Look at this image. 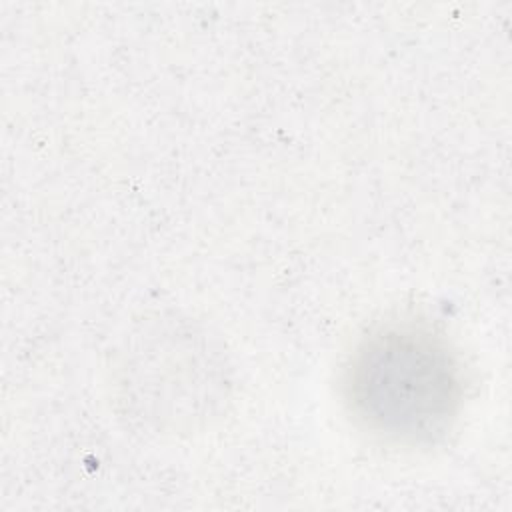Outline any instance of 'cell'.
Instances as JSON below:
<instances>
[{
  "instance_id": "6da1fadb",
  "label": "cell",
  "mask_w": 512,
  "mask_h": 512,
  "mask_svg": "<svg viewBox=\"0 0 512 512\" xmlns=\"http://www.w3.org/2000/svg\"><path fill=\"white\" fill-rule=\"evenodd\" d=\"M462 370L448 342L412 322L366 336L344 370L354 418L396 442H426L448 430L462 404Z\"/></svg>"
}]
</instances>
